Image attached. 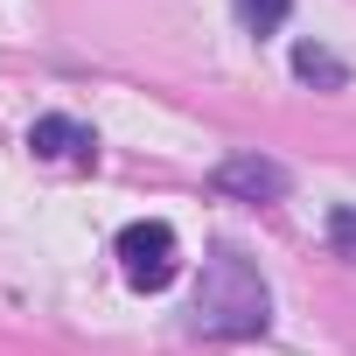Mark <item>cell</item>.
Wrapping results in <instances>:
<instances>
[{"label": "cell", "instance_id": "obj_5", "mask_svg": "<svg viewBox=\"0 0 356 356\" xmlns=\"http://www.w3.org/2000/svg\"><path fill=\"white\" fill-rule=\"evenodd\" d=\"M293 77H300V84H328V91H342V84H349V63L328 56V49H314V42H300V49H293Z\"/></svg>", "mask_w": 356, "mask_h": 356}, {"label": "cell", "instance_id": "obj_1", "mask_svg": "<svg viewBox=\"0 0 356 356\" xmlns=\"http://www.w3.org/2000/svg\"><path fill=\"white\" fill-rule=\"evenodd\" d=\"M196 328H210V335H266L273 328V293H266L252 259H238V252H210L203 259Z\"/></svg>", "mask_w": 356, "mask_h": 356}, {"label": "cell", "instance_id": "obj_7", "mask_svg": "<svg viewBox=\"0 0 356 356\" xmlns=\"http://www.w3.org/2000/svg\"><path fill=\"white\" fill-rule=\"evenodd\" d=\"M328 231H335V245H342V252H356V217H349V210H335V224H328Z\"/></svg>", "mask_w": 356, "mask_h": 356}, {"label": "cell", "instance_id": "obj_3", "mask_svg": "<svg viewBox=\"0 0 356 356\" xmlns=\"http://www.w3.org/2000/svg\"><path fill=\"white\" fill-rule=\"evenodd\" d=\"M286 182H293V175H286L280 161H266V154H231V161L217 168V189L238 196V203H280Z\"/></svg>", "mask_w": 356, "mask_h": 356}, {"label": "cell", "instance_id": "obj_4", "mask_svg": "<svg viewBox=\"0 0 356 356\" xmlns=\"http://www.w3.org/2000/svg\"><path fill=\"white\" fill-rule=\"evenodd\" d=\"M29 147H35L42 161H91V154H98V133H91L84 119H63V112H42V119L29 126Z\"/></svg>", "mask_w": 356, "mask_h": 356}, {"label": "cell", "instance_id": "obj_2", "mask_svg": "<svg viewBox=\"0 0 356 356\" xmlns=\"http://www.w3.org/2000/svg\"><path fill=\"white\" fill-rule=\"evenodd\" d=\"M119 266H126V280L140 293H161L175 273H182V245H175V231L161 217H140V224L119 231Z\"/></svg>", "mask_w": 356, "mask_h": 356}, {"label": "cell", "instance_id": "obj_6", "mask_svg": "<svg viewBox=\"0 0 356 356\" xmlns=\"http://www.w3.org/2000/svg\"><path fill=\"white\" fill-rule=\"evenodd\" d=\"M231 15H238L245 35H280L286 15H293V0H231Z\"/></svg>", "mask_w": 356, "mask_h": 356}]
</instances>
